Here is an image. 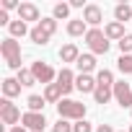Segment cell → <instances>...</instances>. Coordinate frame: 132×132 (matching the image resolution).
Segmentation results:
<instances>
[{
    "label": "cell",
    "instance_id": "cell-34",
    "mask_svg": "<svg viewBox=\"0 0 132 132\" xmlns=\"http://www.w3.org/2000/svg\"><path fill=\"white\" fill-rule=\"evenodd\" d=\"M129 132H132V127H129Z\"/></svg>",
    "mask_w": 132,
    "mask_h": 132
},
{
    "label": "cell",
    "instance_id": "cell-14",
    "mask_svg": "<svg viewBox=\"0 0 132 132\" xmlns=\"http://www.w3.org/2000/svg\"><path fill=\"white\" fill-rule=\"evenodd\" d=\"M75 65H78L80 75H91V73L96 70V57H93V54H80Z\"/></svg>",
    "mask_w": 132,
    "mask_h": 132
},
{
    "label": "cell",
    "instance_id": "cell-9",
    "mask_svg": "<svg viewBox=\"0 0 132 132\" xmlns=\"http://www.w3.org/2000/svg\"><path fill=\"white\" fill-rule=\"evenodd\" d=\"M75 73L70 70V68H62L60 73H57V86H60V91H62V96H68L70 91H75Z\"/></svg>",
    "mask_w": 132,
    "mask_h": 132
},
{
    "label": "cell",
    "instance_id": "cell-24",
    "mask_svg": "<svg viewBox=\"0 0 132 132\" xmlns=\"http://www.w3.org/2000/svg\"><path fill=\"white\" fill-rule=\"evenodd\" d=\"M16 80H18L21 86H34V83H36V78H34V73H31V68H29V70H26V68H23V70H18V75H16Z\"/></svg>",
    "mask_w": 132,
    "mask_h": 132
},
{
    "label": "cell",
    "instance_id": "cell-17",
    "mask_svg": "<svg viewBox=\"0 0 132 132\" xmlns=\"http://www.w3.org/2000/svg\"><path fill=\"white\" fill-rule=\"evenodd\" d=\"M18 93H21V83L16 78H5L3 80V96L5 98H16Z\"/></svg>",
    "mask_w": 132,
    "mask_h": 132
},
{
    "label": "cell",
    "instance_id": "cell-2",
    "mask_svg": "<svg viewBox=\"0 0 132 132\" xmlns=\"http://www.w3.org/2000/svg\"><path fill=\"white\" fill-rule=\"evenodd\" d=\"M57 114H60V119L80 122V119H86V104L73 101V98H62V101L57 104Z\"/></svg>",
    "mask_w": 132,
    "mask_h": 132
},
{
    "label": "cell",
    "instance_id": "cell-19",
    "mask_svg": "<svg viewBox=\"0 0 132 132\" xmlns=\"http://www.w3.org/2000/svg\"><path fill=\"white\" fill-rule=\"evenodd\" d=\"M114 21H119V23L132 21V5H129V3H119V5H114Z\"/></svg>",
    "mask_w": 132,
    "mask_h": 132
},
{
    "label": "cell",
    "instance_id": "cell-28",
    "mask_svg": "<svg viewBox=\"0 0 132 132\" xmlns=\"http://www.w3.org/2000/svg\"><path fill=\"white\" fill-rule=\"evenodd\" d=\"M52 132H73V124H70L68 119H60V122L52 127Z\"/></svg>",
    "mask_w": 132,
    "mask_h": 132
},
{
    "label": "cell",
    "instance_id": "cell-35",
    "mask_svg": "<svg viewBox=\"0 0 132 132\" xmlns=\"http://www.w3.org/2000/svg\"><path fill=\"white\" fill-rule=\"evenodd\" d=\"M129 114H132V109H129Z\"/></svg>",
    "mask_w": 132,
    "mask_h": 132
},
{
    "label": "cell",
    "instance_id": "cell-16",
    "mask_svg": "<svg viewBox=\"0 0 132 132\" xmlns=\"http://www.w3.org/2000/svg\"><path fill=\"white\" fill-rule=\"evenodd\" d=\"M93 98H96V104H109L114 98V86H96Z\"/></svg>",
    "mask_w": 132,
    "mask_h": 132
},
{
    "label": "cell",
    "instance_id": "cell-12",
    "mask_svg": "<svg viewBox=\"0 0 132 132\" xmlns=\"http://www.w3.org/2000/svg\"><path fill=\"white\" fill-rule=\"evenodd\" d=\"M104 34H106L109 42H117V44L127 36V34H124V23H119V21H109V23L104 26Z\"/></svg>",
    "mask_w": 132,
    "mask_h": 132
},
{
    "label": "cell",
    "instance_id": "cell-8",
    "mask_svg": "<svg viewBox=\"0 0 132 132\" xmlns=\"http://www.w3.org/2000/svg\"><path fill=\"white\" fill-rule=\"evenodd\" d=\"M21 124H23L26 129H31V132H44L47 119H44V114H42V111H26V114H23V119H21Z\"/></svg>",
    "mask_w": 132,
    "mask_h": 132
},
{
    "label": "cell",
    "instance_id": "cell-11",
    "mask_svg": "<svg viewBox=\"0 0 132 132\" xmlns=\"http://www.w3.org/2000/svg\"><path fill=\"white\" fill-rule=\"evenodd\" d=\"M18 18H21L23 23H26V21H36V23H39V21H42V13H39V8H36L34 3H21V5H18Z\"/></svg>",
    "mask_w": 132,
    "mask_h": 132
},
{
    "label": "cell",
    "instance_id": "cell-26",
    "mask_svg": "<svg viewBox=\"0 0 132 132\" xmlns=\"http://www.w3.org/2000/svg\"><path fill=\"white\" fill-rule=\"evenodd\" d=\"M117 68L124 73V75H132V54H122L117 60Z\"/></svg>",
    "mask_w": 132,
    "mask_h": 132
},
{
    "label": "cell",
    "instance_id": "cell-1",
    "mask_svg": "<svg viewBox=\"0 0 132 132\" xmlns=\"http://www.w3.org/2000/svg\"><path fill=\"white\" fill-rule=\"evenodd\" d=\"M0 54H3V60H5V65L11 70H23L21 68V44L13 39V36H5L3 42H0Z\"/></svg>",
    "mask_w": 132,
    "mask_h": 132
},
{
    "label": "cell",
    "instance_id": "cell-3",
    "mask_svg": "<svg viewBox=\"0 0 132 132\" xmlns=\"http://www.w3.org/2000/svg\"><path fill=\"white\" fill-rule=\"evenodd\" d=\"M54 31H57V18L49 16V18H42V21L31 29L29 36H31L34 44H49V39L54 36Z\"/></svg>",
    "mask_w": 132,
    "mask_h": 132
},
{
    "label": "cell",
    "instance_id": "cell-31",
    "mask_svg": "<svg viewBox=\"0 0 132 132\" xmlns=\"http://www.w3.org/2000/svg\"><path fill=\"white\" fill-rule=\"evenodd\" d=\"M96 132H117V129H111V124H98Z\"/></svg>",
    "mask_w": 132,
    "mask_h": 132
},
{
    "label": "cell",
    "instance_id": "cell-25",
    "mask_svg": "<svg viewBox=\"0 0 132 132\" xmlns=\"http://www.w3.org/2000/svg\"><path fill=\"white\" fill-rule=\"evenodd\" d=\"M70 16V3H57L54 8H52V18H68Z\"/></svg>",
    "mask_w": 132,
    "mask_h": 132
},
{
    "label": "cell",
    "instance_id": "cell-5",
    "mask_svg": "<svg viewBox=\"0 0 132 132\" xmlns=\"http://www.w3.org/2000/svg\"><path fill=\"white\" fill-rule=\"evenodd\" d=\"M0 119H3V124L16 127V122H21L23 114H21V109H18L11 98H3V101H0Z\"/></svg>",
    "mask_w": 132,
    "mask_h": 132
},
{
    "label": "cell",
    "instance_id": "cell-32",
    "mask_svg": "<svg viewBox=\"0 0 132 132\" xmlns=\"http://www.w3.org/2000/svg\"><path fill=\"white\" fill-rule=\"evenodd\" d=\"M70 8H86L83 0H70Z\"/></svg>",
    "mask_w": 132,
    "mask_h": 132
},
{
    "label": "cell",
    "instance_id": "cell-33",
    "mask_svg": "<svg viewBox=\"0 0 132 132\" xmlns=\"http://www.w3.org/2000/svg\"><path fill=\"white\" fill-rule=\"evenodd\" d=\"M11 132H26V127L21 124V127H11Z\"/></svg>",
    "mask_w": 132,
    "mask_h": 132
},
{
    "label": "cell",
    "instance_id": "cell-15",
    "mask_svg": "<svg viewBox=\"0 0 132 132\" xmlns=\"http://www.w3.org/2000/svg\"><path fill=\"white\" fill-rule=\"evenodd\" d=\"M68 34L70 36H86L88 34V23L83 18H70L68 21Z\"/></svg>",
    "mask_w": 132,
    "mask_h": 132
},
{
    "label": "cell",
    "instance_id": "cell-20",
    "mask_svg": "<svg viewBox=\"0 0 132 132\" xmlns=\"http://www.w3.org/2000/svg\"><path fill=\"white\" fill-rule=\"evenodd\" d=\"M78 57H80V49H78L75 44H65V47L60 49V60H62V62H78Z\"/></svg>",
    "mask_w": 132,
    "mask_h": 132
},
{
    "label": "cell",
    "instance_id": "cell-27",
    "mask_svg": "<svg viewBox=\"0 0 132 132\" xmlns=\"http://www.w3.org/2000/svg\"><path fill=\"white\" fill-rule=\"evenodd\" d=\"M119 49H122V54H132V34H127L119 42Z\"/></svg>",
    "mask_w": 132,
    "mask_h": 132
},
{
    "label": "cell",
    "instance_id": "cell-13",
    "mask_svg": "<svg viewBox=\"0 0 132 132\" xmlns=\"http://www.w3.org/2000/svg\"><path fill=\"white\" fill-rule=\"evenodd\" d=\"M96 78L93 75H78L75 78V91H80V93H93L96 91Z\"/></svg>",
    "mask_w": 132,
    "mask_h": 132
},
{
    "label": "cell",
    "instance_id": "cell-4",
    "mask_svg": "<svg viewBox=\"0 0 132 132\" xmlns=\"http://www.w3.org/2000/svg\"><path fill=\"white\" fill-rule=\"evenodd\" d=\"M86 44H88V49L93 52V54H106L109 52V39H106V34L101 31V29H88V34H86Z\"/></svg>",
    "mask_w": 132,
    "mask_h": 132
},
{
    "label": "cell",
    "instance_id": "cell-10",
    "mask_svg": "<svg viewBox=\"0 0 132 132\" xmlns=\"http://www.w3.org/2000/svg\"><path fill=\"white\" fill-rule=\"evenodd\" d=\"M83 21H86L91 29H98V23L104 21V11H101L98 5H93V3H91V5H86V8H83Z\"/></svg>",
    "mask_w": 132,
    "mask_h": 132
},
{
    "label": "cell",
    "instance_id": "cell-23",
    "mask_svg": "<svg viewBox=\"0 0 132 132\" xmlns=\"http://www.w3.org/2000/svg\"><path fill=\"white\" fill-rule=\"evenodd\" d=\"M44 96H36V93H31L29 98H26V106H29V111H42L44 109Z\"/></svg>",
    "mask_w": 132,
    "mask_h": 132
},
{
    "label": "cell",
    "instance_id": "cell-18",
    "mask_svg": "<svg viewBox=\"0 0 132 132\" xmlns=\"http://www.w3.org/2000/svg\"><path fill=\"white\" fill-rule=\"evenodd\" d=\"M44 101H47V104H60V101H62V91H60L57 83L44 86Z\"/></svg>",
    "mask_w": 132,
    "mask_h": 132
},
{
    "label": "cell",
    "instance_id": "cell-29",
    "mask_svg": "<svg viewBox=\"0 0 132 132\" xmlns=\"http://www.w3.org/2000/svg\"><path fill=\"white\" fill-rule=\"evenodd\" d=\"M73 132H93V127H91V122L80 119V122H75V124H73Z\"/></svg>",
    "mask_w": 132,
    "mask_h": 132
},
{
    "label": "cell",
    "instance_id": "cell-6",
    "mask_svg": "<svg viewBox=\"0 0 132 132\" xmlns=\"http://www.w3.org/2000/svg\"><path fill=\"white\" fill-rule=\"evenodd\" d=\"M31 73H34L36 83H44V86H49V83L57 80V73L52 70V65H47V62H42V60H36V62L31 65Z\"/></svg>",
    "mask_w": 132,
    "mask_h": 132
},
{
    "label": "cell",
    "instance_id": "cell-30",
    "mask_svg": "<svg viewBox=\"0 0 132 132\" xmlns=\"http://www.w3.org/2000/svg\"><path fill=\"white\" fill-rule=\"evenodd\" d=\"M21 3H16V0H3V11L8 13V11H13V8H18Z\"/></svg>",
    "mask_w": 132,
    "mask_h": 132
},
{
    "label": "cell",
    "instance_id": "cell-22",
    "mask_svg": "<svg viewBox=\"0 0 132 132\" xmlns=\"http://www.w3.org/2000/svg\"><path fill=\"white\" fill-rule=\"evenodd\" d=\"M96 83H98V86H114L117 80H114V73L104 68V70H98V73H96Z\"/></svg>",
    "mask_w": 132,
    "mask_h": 132
},
{
    "label": "cell",
    "instance_id": "cell-7",
    "mask_svg": "<svg viewBox=\"0 0 132 132\" xmlns=\"http://www.w3.org/2000/svg\"><path fill=\"white\" fill-rule=\"evenodd\" d=\"M114 101L124 109H132V86L124 80H117L114 83Z\"/></svg>",
    "mask_w": 132,
    "mask_h": 132
},
{
    "label": "cell",
    "instance_id": "cell-21",
    "mask_svg": "<svg viewBox=\"0 0 132 132\" xmlns=\"http://www.w3.org/2000/svg\"><path fill=\"white\" fill-rule=\"evenodd\" d=\"M8 31H11V36H13V39H18V36H26V34H31V31H29V26H26V23H23L21 18H18V21H11Z\"/></svg>",
    "mask_w": 132,
    "mask_h": 132
}]
</instances>
